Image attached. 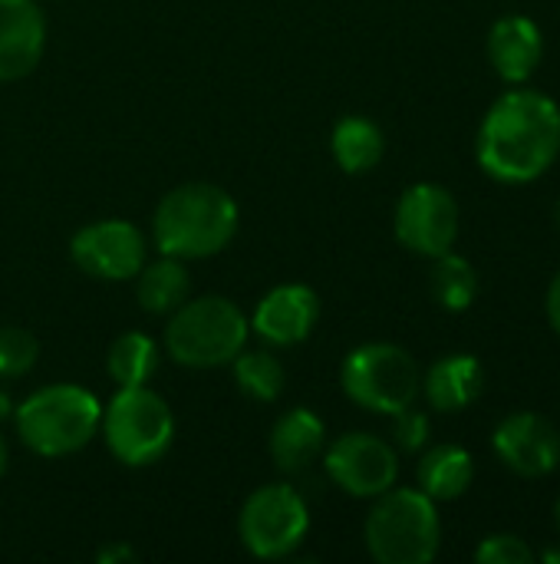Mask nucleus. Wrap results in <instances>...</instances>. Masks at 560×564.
Here are the masks:
<instances>
[{
  "instance_id": "nucleus-1",
  "label": "nucleus",
  "mask_w": 560,
  "mask_h": 564,
  "mask_svg": "<svg viewBox=\"0 0 560 564\" xmlns=\"http://www.w3.org/2000/svg\"><path fill=\"white\" fill-rule=\"evenodd\" d=\"M479 169L498 185H531L560 159V106L538 89L515 86L482 116Z\"/></svg>"
},
{
  "instance_id": "nucleus-2",
  "label": "nucleus",
  "mask_w": 560,
  "mask_h": 564,
  "mask_svg": "<svg viewBox=\"0 0 560 564\" xmlns=\"http://www.w3.org/2000/svg\"><path fill=\"white\" fill-rule=\"evenodd\" d=\"M241 225L238 202L211 182H188L172 188L152 218V238L162 254L201 261L224 251Z\"/></svg>"
},
{
  "instance_id": "nucleus-3",
  "label": "nucleus",
  "mask_w": 560,
  "mask_h": 564,
  "mask_svg": "<svg viewBox=\"0 0 560 564\" xmlns=\"http://www.w3.org/2000/svg\"><path fill=\"white\" fill-rule=\"evenodd\" d=\"M13 423L20 443L30 453L43 459H59L92 443L102 423V403L96 393L76 383H53L30 393L17 406Z\"/></svg>"
},
{
  "instance_id": "nucleus-4",
  "label": "nucleus",
  "mask_w": 560,
  "mask_h": 564,
  "mask_svg": "<svg viewBox=\"0 0 560 564\" xmlns=\"http://www.w3.org/2000/svg\"><path fill=\"white\" fill-rule=\"evenodd\" d=\"M366 552L380 564H429L442 549V519L422 489H386L366 525Z\"/></svg>"
},
{
  "instance_id": "nucleus-5",
  "label": "nucleus",
  "mask_w": 560,
  "mask_h": 564,
  "mask_svg": "<svg viewBox=\"0 0 560 564\" xmlns=\"http://www.w3.org/2000/svg\"><path fill=\"white\" fill-rule=\"evenodd\" d=\"M248 334L251 321L244 317V311L221 294H208L185 301L178 311L168 314L165 354L178 367L211 370L231 364L244 350Z\"/></svg>"
},
{
  "instance_id": "nucleus-6",
  "label": "nucleus",
  "mask_w": 560,
  "mask_h": 564,
  "mask_svg": "<svg viewBox=\"0 0 560 564\" xmlns=\"http://www.w3.org/2000/svg\"><path fill=\"white\" fill-rule=\"evenodd\" d=\"M343 393L366 413L396 416L422 393V373L413 354L399 344H360L340 367Z\"/></svg>"
},
{
  "instance_id": "nucleus-7",
  "label": "nucleus",
  "mask_w": 560,
  "mask_h": 564,
  "mask_svg": "<svg viewBox=\"0 0 560 564\" xmlns=\"http://www.w3.org/2000/svg\"><path fill=\"white\" fill-rule=\"evenodd\" d=\"M99 433L109 446V453L129 466L145 469L155 466L172 440H175V416L168 403L145 383V387H119V393L102 406Z\"/></svg>"
},
{
  "instance_id": "nucleus-8",
  "label": "nucleus",
  "mask_w": 560,
  "mask_h": 564,
  "mask_svg": "<svg viewBox=\"0 0 560 564\" xmlns=\"http://www.w3.org/2000/svg\"><path fill=\"white\" fill-rule=\"evenodd\" d=\"M307 532H310V509L304 496L287 482L254 489L238 516L241 545L261 562H277L294 555L304 545Z\"/></svg>"
},
{
  "instance_id": "nucleus-9",
  "label": "nucleus",
  "mask_w": 560,
  "mask_h": 564,
  "mask_svg": "<svg viewBox=\"0 0 560 564\" xmlns=\"http://www.w3.org/2000/svg\"><path fill=\"white\" fill-rule=\"evenodd\" d=\"M396 238L406 251L422 258H439L455 248L462 212L455 195L439 182H416L396 202L393 218Z\"/></svg>"
},
{
  "instance_id": "nucleus-10",
  "label": "nucleus",
  "mask_w": 560,
  "mask_h": 564,
  "mask_svg": "<svg viewBox=\"0 0 560 564\" xmlns=\"http://www.w3.org/2000/svg\"><path fill=\"white\" fill-rule=\"evenodd\" d=\"M327 479L353 499H376L399 479L396 449L373 433H343L323 449Z\"/></svg>"
},
{
  "instance_id": "nucleus-11",
  "label": "nucleus",
  "mask_w": 560,
  "mask_h": 564,
  "mask_svg": "<svg viewBox=\"0 0 560 564\" xmlns=\"http://www.w3.org/2000/svg\"><path fill=\"white\" fill-rule=\"evenodd\" d=\"M69 258L96 281H132L145 264V235L125 218H102L73 235Z\"/></svg>"
},
{
  "instance_id": "nucleus-12",
  "label": "nucleus",
  "mask_w": 560,
  "mask_h": 564,
  "mask_svg": "<svg viewBox=\"0 0 560 564\" xmlns=\"http://www.w3.org/2000/svg\"><path fill=\"white\" fill-rule=\"evenodd\" d=\"M498 463L521 479H545L560 466V430L538 413H512L492 433Z\"/></svg>"
},
{
  "instance_id": "nucleus-13",
  "label": "nucleus",
  "mask_w": 560,
  "mask_h": 564,
  "mask_svg": "<svg viewBox=\"0 0 560 564\" xmlns=\"http://www.w3.org/2000/svg\"><path fill=\"white\" fill-rule=\"evenodd\" d=\"M320 321V297L307 284H277L267 291L254 314L251 330L271 347H294L314 334Z\"/></svg>"
},
{
  "instance_id": "nucleus-14",
  "label": "nucleus",
  "mask_w": 560,
  "mask_h": 564,
  "mask_svg": "<svg viewBox=\"0 0 560 564\" xmlns=\"http://www.w3.org/2000/svg\"><path fill=\"white\" fill-rule=\"evenodd\" d=\"M46 50V20L36 0H0V83L23 79Z\"/></svg>"
},
{
  "instance_id": "nucleus-15",
  "label": "nucleus",
  "mask_w": 560,
  "mask_h": 564,
  "mask_svg": "<svg viewBox=\"0 0 560 564\" xmlns=\"http://www.w3.org/2000/svg\"><path fill=\"white\" fill-rule=\"evenodd\" d=\"M545 59V33L538 20L508 13L488 30V63L508 86H525Z\"/></svg>"
},
{
  "instance_id": "nucleus-16",
  "label": "nucleus",
  "mask_w": 560,
  "mask_h": 564,
  "mask_svg": "<svg viewBox=\"0 0 560 564\" xmlns=\"http://www.w3.org/2000/svg\"><path fill=\"white\" fill-rule=\"evenodd\" d=\"M485 390V367L472 354H452L429 367L422 377V393L436 413H462Z\"/></svg>"
},
{
  "instance_id": "nucleus-17",
  "label": "nucleus",
  "mask_w": 560,
  "mask_h": 564,
  "mask_svg": "<svg viewBox=\"0 0 560 564\" xmlns=\"http://www.w3.org/2000/svg\"><path fill=\"white\" fill-rule=\"evenodd\" d=\"M323 443H327V426L323 420L307 410V406H294L287 410L274 430H271V459L281 473H304L310 469L320 456H323Z\"/></svg>"
},
{
  "instance_id": "nucleus-18",
  "label": "nucleus",
  "mask_w": 560,
  "mask_h": 564,
  "mask_svg": "<svg viewBox=\"0 0 560 564\" xmlns=\"http://www.w3.org/2000/svg\"><path fill=\"white\" fill-rule=\"evenodd\" d=\"M416 482L432 502H455L475 482V459L465 446L455 443L432 446L416 466Z\"/></svg>"
},
{
  "instance_id": "nucleus-19",
  "label": "nucleus",
  "mask_w": 560,
  "mask_h": 564,
  "mask_svg": "<svg viewBox=\"0 0 560 564\" xmlns=\"http://www.w3.org/2000/svg\"><path fill=\"white\" fill-rule=\"evenodd\" d=\"M188 261L162 254L152 264H142V271L135 274V297L142 304V311L155 314V317H168L172 311H178L188 301L191 291V278H188Z\"/></svg>"
},
{
  "instance_id": "nucleus-20",
  "label": "nucleus",
  "mask_w": 560,
  "mask_h": 564,
  "mask_svg": "<svg viewBox=\"0 0 560 564\" xmlns=\"http://www.w3.org/2000/svg\"><path fill=\"white\" fill-rule=\"evenodd\" d=\"M330 152L347 175H363V172H373L380 165V159L386 152V135L366 116H343L333 126Z\"/></svg>"
},
{
  "instance_id": "nucleus-21",
  "label": "nucleus",
  "mask_w": 560,
  "mask_h": 564,
  "mask_svg": "<svg viewBox=\"0 0 560 564\" xmlns=\"http://www.w3.org/2000/svg\"><path fill=\"white\" fill-rule=\"evenodd\" d=\"M158 357H162L158 344L149 334L129 330V334H119L109 344L106 370L119 387H145L158 370Z\"/></svg>"
},
{
  "instance_id": "nucleus-22",
  "label": "nucleus",
  "mask_w": 560,
  "mask_h": 564,
  "mask_svg": "<svg viewBox=\"0 0 560 564\" xmlns=\"http://www.w3.org/2000/svg\"><path fill=\"white\" fill-rule=\"evenodd\" d=\"M432 274H429V288L432 297L442 311L449 314H462L475 304L479 297V271L469 258L446 251L439 258H432Z\"/></svg>"
},
{
  "instance_id": "nucleus-23",
  "label": "nucleus",
  "mask_w": 560,
  "mask_h": 564,
  "mask_svg": "<svg viewBox=\"0 0 560 564\" xmlns=\"http://www.w3.org/2000/svg\"><path fill=\"white\" fill-rule=\"evenodd\" d=\"M231 370H234V387L257 403H274L287 387L284 364L267 350H248V354L241 350L231 360Z\"/></svg>"
},
{
  "instance_id": "nucleus-24",
  "label": "nucleus",
  "mask_w": 560,
  "mask_h": 564,
  "mask_svg": "<svg viewBox=\"0 0 560 564\" xmlns=\"http://www.w3.org/2000/svg\"><path fill=\"white\" fill-rule=\"evenodd\" d=\"M40 344L23 327H0V377H23L33 370Z\"/></svg>"
},
{
  "instance_id": "nucleus-25",
  "label": "nucleus",
  "mask_w": 560,
  "mask_h": 564,
  "mask_svg": "<svg viewBox=\"0 0 560 564\" xmlns=\"http://www.w3.org/2000/svg\"><path fill=\"white\" fill-rule=\"evenodd\" d=\"M475 562L479 564H535L538 555L535 549L521 539V535H512V532H498V535H488L479 542L475 549Z\"/></svg>"
},
{
  "instance_id": "nucleus-26",
  "label": "nucleus",
  "mask_w": 560,
  "mask_h": 564,
  "mask_svg": "<svg viewBox=\"0 0 560 564\" xmlns=\"http://www.w3.org/2000/svg\"><path fill=\"white\" fill-rule=\"evenodd\" d=\"M393 440L403 453H422V446L429 443V416L416 410V403L406 406L393 416Z\"/></svg>"
},
{
  "instance_id": "nucleus-27",
  "label": "nucleus",
  "mask_w": 560,
  "mask_h": 564,
  "mask_svg": "<svg viewBox=\"0 0 560 564\" xmlns=\"http://www.w3.org/2000/svg\"><path fill=\"white\" fill-rule=\"evenodd\" d=\"M545 311H548V324L554 327V334L560 337V271L551 278L548 297H545Z\"/></svg>"
},
{
  "instance_id": "nucleus-28",
  "label": "nucleus",
  "mask_w": 560,
  "mask_h": 564,
  "mask_svg": "<svg viewBox=\"0 0 560 564\" xmlns=\"http://www.w3.org/2000/svg\"><path fill=\"white\" fill-rule=\"evenodd\" d=\"M135 552L132 549H106L99 552V562H119V558H132Z\"/></svg>"
},
{
  "instance_id": "nucleus-29",
  "label": "nucleus",
  "mask_w": 560,
  "mask_h": 564,
  "mask_svg": "<svg viewBox=\"0 0 560 564\" xmlns=\"http://www.w3.org/2000/svg\"><path fill=\"white\" fill-rule=\"evenodd\" d=\"M538 562H545V564H560V545H551V549H545V552L538 555Z\"/></svg>"
},
{
  "instance_id": "nucleus-30",
  "label": "nucleus",
  "mask_w": 560,
  "mask_h": 564,
  "mask_svg": "<svg viewBox=\"0 0 560 564\" xmlns=\"http://www.w3.org/2000/svg\"><path fill=\"white\" fill-rule=\"evenodd\" d=\"M7 473V443H3V433H0V479Z\"/></svg>"
},
{
  "instance_id": "nucleus-31",
  "label": "nucleus",
  "mask_w": 560,
  "mask_h": 564,
  "mask_svg": "<svg viewBox=\"0 0 560 564\" xmlns=\"http://www.w3.org/2000/svg\"><path fill=\"white\" fill-rule=\"evenodd\" d=\"M10 413V400H7V393L0 390V416H7Z\"/></svg>"
},
{
  "instance_id": "nucleus-32",
  "label": "nucleus",
  "mask_w": 560,
  "mask_h": 564,
  "mask_svg": "<svg viewBox=\"0 0 560 564\" xmlns=\"http://www.w3.org/2000/svg\"><path fill=\"white\" fill-rule=\"evenodd\" d=\"M554 522H558V535H560V499H558V509H554Z\"/></svg>"
},
{
  "instance_id": "nucleus-33",
  "label": "nucleus",
  "mask_w": 560,
  "mask_h": 564,
  "mask_svg": "<svg viewBox=\"0 0 560 564\" xmlns=\"http://www.w3.org/2000/svg\"><path fill=\"white\" fill-rule=\"evenodd\" d=\"M554 225H558V231H560V202H558V208H554Z\"/></svg>"
}]
</instances>
